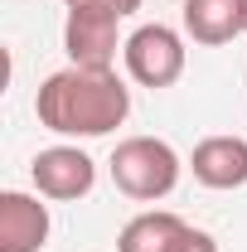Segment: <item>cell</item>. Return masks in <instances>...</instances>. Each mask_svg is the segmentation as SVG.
<instances>
[{
    "label": "cell",
    "instance_id": "obj_1",
    "mask_svg": "<svg viewBox=\"0 0 247 252\" xmlns=\"http://www.w3.org/2000/svg\"><path fill=\"white\" fill-rule=\"evenodd\" d=\"M34 117L54 136L68 141H93L107 136L131 117V88L117 78V68H59L39 83L34 93Z\"/></svg>",
    "mask_w": 247,
    "mask_h": 252
},
{
    "label": "cell",
    "instance_id": "obj_2",
    "mask_svg": "<svg viewBox=\"0 0 247 252\" xmlns=\"http://www.w3.org/2000/svg\"><path fill=\"white\" fill-rule=\"evenodd\" d=\"M107 170H112V185L122 189L126 199L155 204V199H170L175 194L185 160H180V151L170 141H160V136H126L122 146L112 151Z\"/></svg>",
    "mask_w": 247,
    "mask_h": 252
},
{
    "label": "cell",
    "instance_id": "obj_3",
    "mask_svg": "<svg viewBox=\"0 0 247 252\" xmlns=\"http://www.w3.org/2000/svg\"><path fill=\"white\" fill-rule=\"evenodd\" d=\"M122 63H126V73H131V83L160 93V88H175L185 78L189 49H185V39H180V30H170V25H141V30L126 39Z\"/></svg>",
    "mask_w": 247,
    "mask_h": 252
},
{
    "label": "cell",
    "instance_id": "obj_4",
    "mask_svg": "<svg viewBox=\"0 0 247 252\" xmlns=\"http://www.w3.org/2000/svg\"><path fill=\"white\" fill-rule=\"evenodd\" d=\"M63 49L73 68H112L122 44V15L102 5H73L63 20Z\"/></svg>",
    "mask_w": 247,
    "mask_h": 252
},
{
    "label": "cell",
    "instance_id": "obj_5",
    "mask_svg": "<svg viewBox=\"0 0 247 252\" xmlns=\"http://www.w3.org/2000/svg\"><path fill=\"white\" fill-rule=\"evenodd\" d=\"M30 180L44 199H59V204H73V199H88L97 185V160L78 146H49L30 160Z\"/></svg>",
    "mask_w": 247,
    "mask_h": 252
},
{
    "label": "cell",
    "instance_id": "obj_6",
    "mask_svg": "<svg viewBox=\"0 0 247 252\" xmlns=\"http://www.w3.org/2000/svg\"><path fill=\"white\" fill-rule=\"evenodd\" d=\"M44 194L25 189H5L0 194V252H39L49 243V204H39Z\"/></svg>",
    "mask_w": 247,
    "mask_h": 252
},
{
    "label": "cell",
    "instance_id": "obj_7",
    "mask_svg": "<svg viewBox=\"0 0 247 252\" xmlns=\"http://www.w3.org/2000/svg\"><path fill=\"white\" fill-rule=\"evenodd\" d=\"M189 170L204 189H243L247 185V136H204L189 156Z\"/></svg>",
    "mask_w": 247,
    "mask_h": 252
},
{
    "label": "cell",
    "instance_id": "obj_8",
    "mask_svg": "<svg viewBox=\"0 0 247 252\" xmlns=\"http://www.w3.org/2000/svg\"><path fill=\"white\" fill-rule=\"evenodd\" d=\"M180 20L194 44L218 49V44H233L238 34H247V0H185Z\"/></svg>",
    "mask_w": 247,
    "mask_h": 252
},
{
    "label": "cell",
    "instance_id": "obj_9",
    "mask_svg": "<svg viewBox=\"0 0 247 252\" xmlns=\"http://www.w3.org/2000/svg\"><path fill=\"white\" fill-rule=\"evenodd\" d=\"M189 223L180 214H170V209H146V214H136V219L122 228V238H117V252H175L185 243Z\"/></svg>",
    "mask_w": 247,
    "mask_h": 252
},
{
    "label": "cell",
    "instance_id": "obj_10",
    "mask_svg": "<svg viewBox=\"0 0 247 252\" xmlns=\"http://www.w3.org/2000/svg\"><path fill=\"white\" fill-rule=\"evenodd\" d=\"M175 252H223V248H218V238H214V233H204V228H189V233H185V243H180Z\"/></svg>",
    "mask_w": 247,
    "mask_h": 252
},
{
    "label": "cell",
    "instance_id": "obj_11",
    "mask_svg": "<svg viewBox=\"0 0 247 252\" xmlns=\"http://www.w3.org/2000/svg\"><path fill=\"white\" fill-rule=\"evenodd\" d=\"M63 5H68V10H73V5H102V10H117L122 20L141 10V0H63Z\"/></svg>",
    "mask_w": 247,
    "mask_h": 252
}]
</instances>
